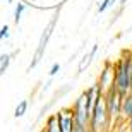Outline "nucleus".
I'll use <instances>...</instances> for the list:
<instances>
[{
    "label": "nucleus",
    "instance_id": "f257e3e1",
    "mask_svg": "<svg viewBox=\"0 0 132 132\" xmlns=\"http://www.w3.org/2000/svg\"><path fill=\"white\" fill-rule=\"evenodd\" d=\"M115 89L120 94L132 91V52H123L115 62Z\"/></svg>",
    "mask_w": 132,
    "mask_h": 132
},
{
    "label": "nucleus",
    "instance_id": "f03ea898",
    "mask_svg": "<svg viewBox=\"0 0 132 132\" xmlns=\"http://www.w3.org/2000/svg\"><path fill=\"white\" fill-rule=\"evenodd\" d=\"M110 127H112V123H110V118H108V113H106L105 96H100L93 112H91L88 129L91 132H110Z\"/></svg>",
    "mask_w": 132,
    "mask_h": 132
},
{
    "label": "nucleus",
    "instance_id": "7ed1b4c3",
    "mask_svg": "<svg viewBox=\"0 0 132 132\" xmlns=\"http://www.w3.org/2000/svg\"><path fill=\"white\" fill-rule=\"evenodd\" d=\"M57 19H59V10L53 14V17H52V21L48 22V26L43 29V34H41L39 43H38V48H36V52H34V57H33V60H31V64H29V67H28V70L34 69L36 65L39 64V62H41V59H43V55H45V50H46V45H48V39H50V36H52V33H53L55 24H57Z\"/></svg>",
    "mask_w": 132,
    "mask_h": 132
},
{
    "label": "nucleus",
    "instance_id": "20e7f679",
    "mask_svg": "<svg viewBox=\"0 0 132 132\" xmlns=\"http://www.w3.org/2000/svg\"><path fill=\"white\" fill-rule=\"evenodd\" d=\"M72 112H74V122L77 123V125L88 127L91 112H89V101H88V93L86 91H82V93L79 94V98L74 101Z\"/></svg>",
    "mask_w": 132,
    "mask_h": 132
},
{
    "label": "nucleus",
    "instance_id": "39448f33",
    "mask_svg": "<svg viewBox=\"0 0 132 132\" xmlns=\"http://www.w3.org/2000/svg\"><path fill=\"white\" fill-rule=\"evenodd\" d=\"M105 96V105H106V113L110 118V123H117L120 120V108H122V98L123 94H120L117 89L113 88L112 91H108Z\"/></svg>",
    "mask_w": 132,
    "mask_h": 132
},
{
    "label": "nucleus",
    "instance_id": "423d86ee",
    "mask_svg": "<svg viewBox=\"0 0 132 132\" xmlns=\"http://www.w3.org/2000/svg\"><path fill=\"white\" fill-rule=\"evenodd\" d=\"M98 88L101 91V94H106L108 91H112L115 88V64L106 60L103 64V69L100 72V77H98Z\"/></svg>",
    "mask_w": 132,
    "mask_h": 132
},
{
    "label": "nucleus",
    "instance_id": "0eeeda50",
    "mask_svg": "<svg viewBox=\"0 0 132 132\" xmlns=\"http://www.w3.org/2000/svg\"><path fill=\"white\" fill-rule=\"evenodd\" d=\"M57 115V120H59V125H60V130L62 132H72L74 130V112H72V106H67V108H60L59 112L55 113Z\"/></svg>",
    "mask_w": 132,
    "mask_h": 132
},
{
    "label": "nucleus",
    "instance_id": "6e6552de",
    "mask_svg": "<svg viewBox=\"0 0 132 132\" xmlns=\"http://www.w3.org/2000/svg\"><path fill=\"white\" fill-rule=\"evenodd\" d=\"M129 118H132V93L123 94L122 108H120V120L127 122Z\"/></svg>",
    "mask_w": 132,
    "mask_h": 132
},
{
    "label": "nucleus",
    "instance_id": "1a4fd4ad",
    "mask_svg": "<svg viewBox=\"0 0 132 132\" xmlns=\"http://www.w3.org/2000/svg\"><path fill=\"white\" fill-rule=\"evenodd\" d=\"M45 130L46 132H62L55 113H50L48 117H46V120H45Z\"/></svg>",
    "mask_w": 132,
    "mask_h": 132
},
{
    "label": "nucleus",
    "instance_id": "9d476101",
    "mask_svg": "<svg viewBox=\"0 0 132 132\" xmlns=\"http://www.w3.org/2000/svg\"><path fill=\"white\" fill-rule=\"evenodd\" d=\"M28 106H29L28 100H22V101H19V103H17V106H15V110H14V117H15V118L24 117L26 112H28Z\"/></svg>",
    "mask_w": 132,
    "mask_h": 132
},
{
    "label": "nucleus",
    "instance_id": "9b49d317",
    "mask_svg": "<svg viewBox=\"0 0 132 132\" xmlns=\"http://www.w3.org/2000/svg\"><path fill=\"white\" fill-rule=\"evenodd\" d=\"M9 65H10V55L9 53L0 55V76H4V74L7 72Z\"/></svg>",
    "mask_w": 132,
    "mask_h": 132
},
{
    "label": "nucleus",
    "instance_id": "f8f14e48",
    "mask_svg": "<svg viewBox=\"0 0 132 132\" xmlns=\"http://www.w3.org/2000/svg\"><path fill=\"white\" fill-rule=\"evenodd\" d=\"M93 57H94V55L91 53V52H89L88 55H84V57H82L81 64H79V74H81V72H84V70H86V69H88L89 65H91V62H93Z\"/></svg>",
    "mask_w": 132,
    "mask_h": 132
},
{
    "label": "nucleus",
    "instance_id": "ddd939ff",
    "mask_svg": "<svg viewBox=\"0 0 132 132\" xmlns=\"http://www.w3.org/2000/svg\"><path fill=\"white\" fill-rule=\"evenodd\" d=\"M26 10V4H22V2H17V7H15L14 10V21L15 24H19L21 22V17H22V12Z\"/></svg>",
    "mask_w": 132,
    "mask_h": 132
},
{
    "label": "nucleus",
    "instance_id": "4468645a",
    "mask_svg": "<svg viewBox=\"0 0 132 132\" xmlns=\"http://www.w3.org/2000/svg\"><path fill=\"white\" fill-rule=\"evenodd\" d=\"M113 5V0H103L101 4H98V14H103L108 7H112Z\"/></svg>",
    "mask_w": 132,
    "mask_h": 132
},
{
    "label": "nucleus",
    "instance_id": "2eb2a0df",
    "mask_svg": "<svg viewBox=\"0 0 132 132\" xmlns=\"http://www.w3.org/2000/svg\"><path fill=\"white\" fill-rule=\"evenodd\" d=\"M59 70H60V64L59 62H55L53 65H52V67H50V77H53V76H57V74H59Z\"/></svg>",
    "mask_w": 132,
    "mask_h": 132
},
{
    "label": "nucleus",
    "instance_id": "dca6fc26",
    "mask_svg": "<svg viewBox=\"0 0 132 132\" xmlns=\"http://www.w3.org/2000/svg\"><path fill=\"white\" fill-rule=\"evenodd\" d=\"M5 38H9V26L7 24L0 29V39H5Z\"/></svg>",
    "mask_w": 132,
    "mask_h": 132
},
{
    "label": "nucleus",
    "instance_id": "f3484780",
    "mask_svg": "<svg viewBox=\"0 0 132 132\" xmlns=\"http://www.w3.org/2000/svg\"><path fill=\"white\" fill-rule=\"evenodd\" d=\"M72 132H88V127H82V125H74V130Z\"/></svg>",
    "mask_w": 132,
    "mask_h": 132
},
{
    "label": "nucleus",
    "instance_id": "a211bd4d",
    "mask_svg": "<svg viewBox=\"0 0 132 132\" xmlns=\"http://www.w3.org/2000/svg\"><path fill=\"white\" fill-rule=\"evenodd\" d=\"M125 123H127V132H132V118H129Z\"/></svg>",
    "mask_w": 132,
    "mask_h": 132
},
{
    "label": "nucleus",
    "instance_id": "6ab92c4d",
    "mask_svg": "<svg viewBox=\"0 0 132 132\" xmlns=\"http://www.w3.org/2000/svg\"><path fill=\"white\" fill-rule=\"evenodd\" d=\"M127 2H129V0H120V5H122V7H123V5L127 4Z\"/></svg>",
    "mask_w": 132,
    "mask_h": 132
},
{
    "label": "nucleus",
    "instance_id": "aec40b11",
    "mask_svg": "<svg viewBox=\"0 0 132 132\" xmlns=\"http://www.w3.org/2000/svg\"><path fill=\"white\" fill-rule=\"evenodd\" d=\"M39 132H46V130H45V127H43V129H41V130H39Z\"/></svg>",
    "mask_w": 132,
    "mask_h": 132
},
{
    "label": "nucleus",
    "instance_id": "412c9836",
    "mask_svg": "<svg viewBox=\"0 0 132 132\" xmlns=\"http://www.w3.org/2000/svg\"><path fill=\"white\" fill-rule=\"evenodd\" d=\"M7 2H9V4H10V2H12V0H7Z\"/></svg>",
    "mask_w": 132,
    "mask_h": 132
},
{
    "label": "nucleus",
    "instance_id": "4be33fe9",
    "mask_svg": "<svg viewBox=\"0 0 132 132\" xmlns=\"http://www.w3.org/2000/svg\"><path fill=\"white\" fill-rule=\"evenodd\" d=\"M88 132H91V130H89V129H88Z\"/></svg>",
    "mask_w": 132,
    "mask_h": 132
},
{
    "label": "nucleus",
    "instance_id": "5701e85b",
    "mask_svg": "<svg viewBox=\"0 0 132 132\" xmlns=\"http://www.w3.org/2000/svg\"><path fill=\"white\" fill-rule=\"evenodd\" d=\"M130 93H132V91H130Z\"/></svg>",
    "mask_w": 132,
    "mask_h": 132
}]
</instances>
